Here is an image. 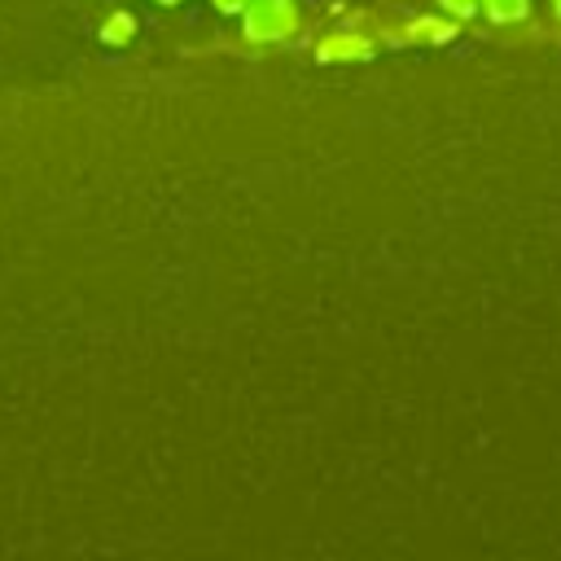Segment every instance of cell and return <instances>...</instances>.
<instances>
[{"label":"cell","mask_w":561,"mask_h":561,"mask_svg":"<svg viewBox=\"0 0 561 561\" xmlns=\"http://www.w3.org/2000/svg\"><path fill=\"white\" fill-rule=\"evenodd\" d=\"M298 31V4L294 0H245L241 4V35L250 44H280Z\"/></svg>","instance_id":"6da1fadb"},{"label":"cell","mask_w":561,"mask_h":561,"mask_svg":"<svg viewBox=\"0 0 561 561\" xmlns=\"http://www.w3.org/2000/svg\"><path fill=\"white\" fill-rule=\"evenodd\" d=\"M478 13L491 18L495 26H513V22L530 18V0H478Z\"/></svg>","instance_id":"7a4b0ae2"},{"label":"cell","mask_w":561,"mask_h":561,"mask_svg":"<svg viewBox=\"0 0 561 561\" xmlns=\"http://www.w3.org/2000/svg\"><path fill=\"white\" fill-rule=\"evenodd\" d=\"M316 53H320L324 61H333V57H373V44H368L364 35H329Z\"/></svg>","instance_id":"3957f363"},{"label":"cell","mask_w":561,"mask_h":561,"mask_svg":"<svg viewBox=\"0 0 561 561\" xmlns=\"http://www.w3.org/2000/svg\"><path fill=\"white\" fill-rule=\"evenodd\" d=\"M127 35H131V13H114L101 26V39H110V44H127Z\"/></svg>","instance_id":"277c9868"},{"label":"cell","mask_w":561,"mask_h":561,"mask_svg":"<svg viewBox=\"0 0 561 561\" xmlns=\"http://www.w3.org/2000/svg\"><path fill=\"white\" fill-rule=\"evenodd\" d=\"M438 9L460 22V18H473V13H478V0H438Z\"/></svg>","instance_id":"5b68a950"},{"label":"cell","mask_w":561,"mask_h":561,"mask_svg":"<svg viewBox=\"0 0 561 561\" xmlns=\"http://www.w3.org/2000/svg\"><path fill=\"white\" fill-rule=\"evenodd\" d=\"M210 4H215L219 13H228V18H232V13H241V4H245V0H210Z\"/></svg>","instance_id":"8992f818"},{"label":"cell","mask_w":561,"mask_h":561,"mask_svg":"<svg viewBox=\"0 0 561 561\" xmlns=\"http://www.w3.org/2000/svg\"><path fill=\"white\" fill-rule=\"evenodd\" d=\"M552 13H557V18H561V0H552Z\"/></svg>","instance_id":"52a82bcc"},{"label":"cell","mask_w":561,"mask_h":561,"mask_svg":"<svg viewBox=\"0 0 561 561\" xmlns=\"http://www.w3.org/2000/svg\"><path fill=\"white\" fill-rule=\"evenodd\" d=\"M158 4H180V0H158Z\"/></svg>","instance_id":"ba28073f"}]
</instances>
